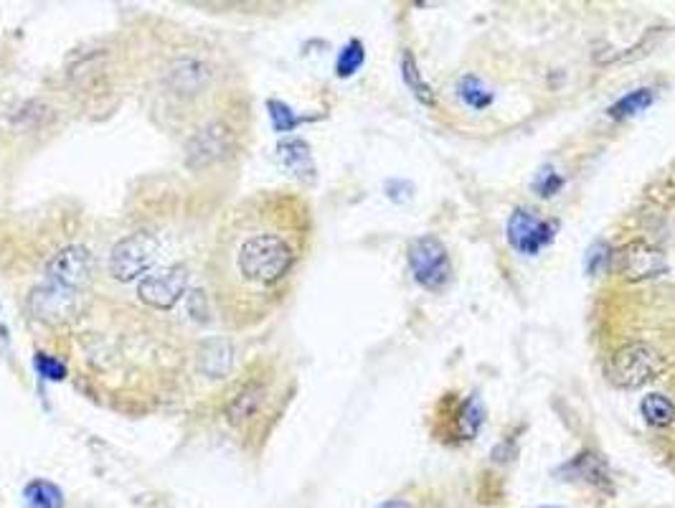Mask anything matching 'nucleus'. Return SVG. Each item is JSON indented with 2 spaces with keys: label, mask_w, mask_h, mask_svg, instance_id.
<instances>
[{
  "label": "nucleus",
  "mask_w": 675,
  "mask_h": 508,
  "mask_svg": "<svg viewBox=\"0 0 675 508\" xmlns=\"http://www.w3.org/2000/svg\"><path fill=\"white\" fill-rule=\"evenodd\" d=\"M409 267H412L414 280L429 293H442L452 280L450 252L432 234L417 237L409 244Z\"/></svg>",
  "instance_id": "2"
},
{
  "label": "nucleus",
  "mask_w": 675,
  "mask_h": 508,
  "mask_svg": "<svg viewBox=\"0 0 675 508\" xmlns=\"http://www.w3.org/2000/svg\"><path fill=\"white\" fill-rule=\"evenodd\" d=\"M561 186H564V181H561V178L556 176V171H551V168H544V171L538 173V178H536V191H538V194H541V196H544V199H549V196H554Z\"/></svg>",
  "instance_id": "24"
},
{
  "label": "nucleus",
  "mask_w": 675,
  "mask_h": 508,
  "mask_svg": "<svg viewBox=\"0 0 675 508\" xmlns=\"http://www.w3.org/2000/svg\"><path fill=\"white\" fill-rule=\"evenodd\" d=\"M663 371V359L645 343H630L610 359V379L620 389H640Z\"/></svg>",
  "instance_id": "3"
},
{
  "label": "nucleus",
  "mask_w": 675,
  "mask_h": 508,
  "mask_svg": "<svg viewBox=\"0 0 675 508\" xmlns=\"http://www.w3.org/2000/svg\"><path fill=\"white\" fill-rule=\"evenodd\" d=\"M231 364H234V348L224 338H211L198 351V366L209 379H221L229 374Z\"/></svg>",
  "instance_id": "12"
},
{
  "label": "nucleus",
  "mask_w": 675,
  "mask_h": 508,
  "mask_svg": "<svg viewBox=\"0 0 675 508\" xmlns=\"http://www.w3.org/2000/svg\"><path fill=\"white\" fill-rule=\"evenodd\" d=\"M89 275H92V254L87 247H79V244L64 247L46 265V282H54L59 288L74 290V293H79L87 285Z\"/></svg>",
  "instance_id": "8"
},
{
  "label": "nucleus",
  "mask_w": 675,
  "mask_h": 508,
  "mask_svg": "<svg viewBox=\"0 0 675 508\" xmlns=\"http://www.w3.org/2000/svg\"><path fill=\"white\" fill-rule=\"evenodd\" d=\"M264 399V389L262 384H247L239 392L231 397V402L226 404V420L231 422L234 427H242L252 420L254 415L259 412Z\"/></svg>",
  "instance_id": "13"
},
{
  "label": "nucleus",
  "mask_w": 675,
  "mask_h": 508,
  "mask_svg": "<svg viewBox=\"0 0 675 508\" xmlns=\"http://www.w3.org/2000/svg\"><path fill=\"white\" fill-rule=\"evenodd\" d=\"M234 148V135L224 122H209L198 127L186 143V166L193 171H204L214 163L224 161Z\"/></svg>",
  "instance_id": "5"
},
{
  "label": "nucleus",
  "mask_w": 675,
  "mask_h": 508,
  "mask_svg": "<svg viewBox=\"0 0 675 508\" xmlns=\"http://www.w3.org/2000/svg\"><path fill=\"white\" fill-rule=\"evenodd\" d=\"M617 270H620V275L625 280L643 282L665 275L670 270V265L668 257L660 249L648 247L643 242H632L627 247H622L620 254H617Z\"/></svg>",
  "instance_id": "9"
},
{
  "label": "nucleus",
  "mask_w": 675,
  "mask_h": 508,
  "mask_svg": "<svg viewBox=\"0 0 675 508\" xmlns=\"http://www.w3.org/2000/svg\"><path fill=\"white\" fill-rule=\"evenodd\" d=\"M158 257V239L153 234H130L112 247L110 275L120 282L138 280Z\"/></svg>",
  "instance_id": "4"
},
{
  "label": "nucleus",
  "mask_w": 675,
  "mask_h": 508,
  "mask_svg": "<svg viewBox=\"0 0 675 508\" xmlns=\"http://www.w3.org/2000/svg\"><path fill=\"white\" fill-rule=\"evenodd\" d=\"M188 288V272L186 267L171 265L158 270L155 275H148L140 280L138 295L145 305L155 310H171L178 300L183 298Z\"/></svg>",
  "instance_id": "7"
},
{
  "label": "nucleus",
  "mask_w": 675,
  "mask_h": 508,
  "mask_svg": "<svg viewBox=\"0 0 675 508\" xmlns=\"http://www.w3.org/2000/svg\"><path fill=\"white\" fill-rule=\"evenodd\" d=\"M23 496H26L28 508H64V496H61L59 488L49 481L28 483Z\"/></svg>",
  "instance_id": "17"
},
{
  "label": "nucleus",
  "mask_w": 675,
  "mask_h": 508,
  "mask_svg": "<svg viewBox=\"0 0 675 508\" xmlns=\"http://www.w3.org/2000/svg\"><path fill=\"white\" fill-rule=\"evenodd\" d=\"M379 508H412V506H409V503H404V501H386V503H381Z\"/></svg>",
  "instance_id": "25"
},
{
  "label": "nucleus",
  "mask_w": 675,
  "mask_h": 508,
  "mask_svg": "<svg viewBox=\"0 0 675 508\" xmlns=\"http://www.w3.org/2000/svg\"><path fill=\"white\" fill-rule=\"evenodd\" d=\"M653 100H655L653 89H635V92H627L625 97L617 102V105H612L610 115L617 117V120H622V117L640 115V112H645L650 105H653Z\"/></svg>",
  "instance_id": "18"
},
{
  "label": "nucleus",
  "mask_w": 675,
  "mask_h": 508,
  "mask_svg": "<svg viewBox=\"0 0 675 508\" xmlns=\"http://www.w3.org/2000/svg\"><path fill=\"white\" fill-rule=\"evenodd\" d=\"M209 82L211 67L198 56H178L165 72V87L176 97H196L209 87Z\"/></svg>",
  "instance_id": "10"
},
{
  "label": "nucleus",
  "mask_w": 675,
  "mask_h": 508,
  "mask_svg": "<svg viewBox=\"0 0 675 508\" xmlns=\"http://www.w3.org/2000/svg\"><path fill=\"white\" fill-rule=\"evenodd\" d=\"M267 107L269 115H272V122H275L277 133H290V130H295V127L300 125V117H297L290 107L282 105V102L272 100Z\"/></svg>",
  "instance_id": "22"
},
{
  "label": "nucleus",
  "mask_w": 675,
  "mask_h": 508,
  "mask_svg": "<svg viewBox=\"0 0 675 508\" xmlns=\"http://www.w3.org/2000/svg\"><path fill=\"white\" fill-rule=\"evenodd\" d=\"M401 74H404V82H407V87L412 89L414 97H417L419 102H424V105H434V94L429 92L427 82H424L422 74H419L417 61H414L412 54H404V59H401Z\"/></svg>",
  "instance_id": "19"
},
{
  "label": "nucleus",
  "mask_w": 675,
  "mask_h": 508,
  "mask_svg": "<svg viewBox=\"0 0 675 508\" xmlns=\"http://www.w3.org/2000/svg\"><path fill=\"white\" fill-rule=\"evenodd\" d=\"M363 61H366L363 44L361 41H351V44L341 51V56H338L335 72H338V77H351V74H356L358 69L363 67Z\"/></svg>",
  "instance_id": "20"
},
{
  "label": "nucleus",
  "mask_w": 675,
  "mask_h": 508,
  "mask_svg": "<svg viewBox=\"0 0 675 508\" xmlns=\"http://www.w3.org/2000/svg\"><path fill=\"white\" fill-rule=\"evenodd\" d=\"M554 224L528 209H516L508 219V242L523 257H536L544 247L554 242Z\"/></svg>",
  "instance_id": "6"
},
{
  "label": "nucleus",
  "mask_w": 675,
  "mask_h": 508,
  "mask_svg": "<svg viewBox=\"0 0 675 508\" xmlns=\"http://www.w3.org/2000/svg\"><path fill=\"white\" fill-rule=\"evenodd\" d=\"M74 308H77V293L54 285V282H44L41 288L31 293V310L36 318L46 323H59L72 318Z\"/></svg>",
  "instance_id": "11"
},
{
  "label": "nucleus",
  "mask_w": 675,
  "mask_h": 508,
  "mask_svg": "<svg viewBox=\"0 0 675 508\" xmlns=\"http://www.w3.org/2000/svg\"><path fill=\"white\" fill-rule=\"evenodd\" d=\"M640 412L653 427H668L675 422V404L665 394H648L640 404Z\"/></svg>",
  "instance_id": "15"
},
{
  "label": "nucleus",
  "mask_w": 675,
  "mask_h": 508,
  "mask_svg": "<svg viewBox=\"0 0 675 508\" xmlns=\"http://www.w3.org/2000/svg\"><path fill=\"white\" fill-rule=\"evenodd\" d=\"M33 364H36V371H39V374L49 381H61L66 376L64 364H59V361L51 359V356H46V354L36 356V361H33Z\"/></svg>",
  "instance_id": "23"
},
{
  "label": "nucleus",
  "mask_w": 675,
  "mask_h": 508,
  "mask_svg": "<svg viewBox=\"0 0 675 508\" xmlns=\"http://www.w3.org/2000/svg\"><path fill=\"white\" fill-rule=\"evenodd\" d=\"M457 94H460L462 105L470 107V110H485V107L493 105V92H490V89L485 87L478 77H472V74H467V77L460 79V84H457Z\"/></svg>",
  "instance_id": "16"
},
{
  "label": "nucleus",
  "mask_w": 675,
  "mask_h": 508,
  "mask_svg": "<svg viewBox=\"0 0 675 508\" xmlns=\"http://www.w3.org/2000/svg\"><path fill=\"white\" fill-rule=\"evenodd\" d=\"M480 422H483V404H480V399H467L460 409V417H457L462 437L478 435Z\"/></svg>",
  "instance_id": "21"
},
{
  "label": "nucleus",
  "mask_w": 675,
  "mask_h": 508,
  "mask_svg": "<svg viewBox=\"0 0 675 508\" xmlns=\"http://www.w3.org/2000/svg\"><path fill=\"white\" fill-rule=\"evenodd\" d=\"M277 155H280V163L295 176H305L310 178L315 173L313 166V155H310V148L305 140H282L280 148H277Z\"/></svg>",
  "instance_id": "14"
},
{
  "label": "nucleus",
  "mask_w": 675,
  "mask_h": 508,
  "mask_svg": "<svg viewBox=\"0 0 675 508\" xmlns=\"http://www.w3.org/2000/svg\"><path fill=\"white\" fill-rule=\"evenodd\" d=\"M282 209L267 201L262 209H239L216 249L219 303L242 318L257 300L282 285L297 262V242L282 227Z\"/></svg>",
  "instance_id": "1"
}]
</instances>
